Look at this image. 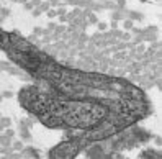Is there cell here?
<instances>
[{
    "label": "cell",
    "mask_w": 162,
    "mask_h": 159,
    "mask_svg": "<svg viewBox=\"0 0 162 159\" xmlns=\"http://www.w3.org/2000/svg\"><path fill=\"white\" fill-rule=\"evenodd\" d=\"M0 49L36 82L21 90V105L44 126L67 131L69 138L61 143L79 156L149 115L146 94L124 79L67 67L16 33L3 30Z\"/></svg>",
    "instance_id": "6da1fadb"
}]
</instances>
